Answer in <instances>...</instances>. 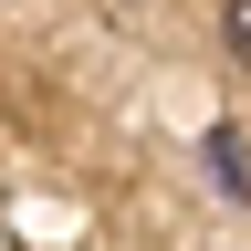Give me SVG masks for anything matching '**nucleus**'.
<instances>
[{
	"instance_id": "f03ea898",
	"label": "nucleus",
	"mask_w": 251,
	"mask_h": 251,
	"mask_svg": "<svg viewBox=\"0 0 251 251\" xmlns=\"http://www.w3.org/2000/svg\"><path fill=\"white\" fill-rule=\"evenodd\" d=\"M230 63L251 74V0H230Z\"/></svg>"
},
{
	"instance_id": "f257e3e1",
	"label": "nucleus",
	"mask_w": 251,
	"mask_h": 251,
	"mask_svg": "<svg viewBox=\"0 0 251 251\" xmlns=\"http://www.w3.org/2000/svg\"><path fill=\"white\" fill-rule=\"evenodd\" d=\"M209 178H220V199H251V147H241V126H209Z\"/></svg>"
}]
</instances>
